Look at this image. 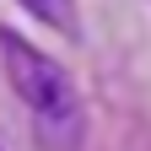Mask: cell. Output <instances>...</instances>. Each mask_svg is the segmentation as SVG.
Masks as SVG:
<instances>
[{
  "label": "cell",
  "mask_w": 151,
  "mask_h": 151,
  "mask_svg": "<svg viewBox=\"0 0 151 151\" xmlns=\"http://www.w3.org/2000/svg\"><path fill=\"white\" fill-rule=\"evenodd\" d=\"M0 60H6V76L16 86V97L32 108V124H38V140L49 151H76L81 146V97H76L70 76L49 60V54H38L27 38H16L11 27H0Z\"/></svg>",
  "instance_id": "obj_1"
},
{
  "label": "cell",
  "mask_w": 151,
  "mask_h": 151,
  "mask_svg": "<svg viewBox=\"0 0 151 151\" xmlns=\"http://www.w3.org/2000/svg\"><path fill=\"white\" fill-rule=\"evenodd\" d=\"M22 6L38 16V22H49V27H60L65 38H76V32H81V27H76V6H70V0H22Z\"/></svg>",
  "instance_id": "obj_2"
}]
</instances>
